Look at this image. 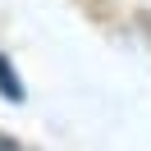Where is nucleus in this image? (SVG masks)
Returning <instances> with one entry per match:
<instances>
[{"label": "nucleus", "instance_id": "obj_2", "mask_svg": "<svg viewBox=\"0 0 151 151\" xmlns=\"http://www.w3.org/2000/svg\"><path fill=\"white\" fill-rule=\"evenodd\" d=\"M0 151H19V147H14V142L5 137V133H0Z\"/></svg>", "mask_w": 151, "mask_h": 151}, {"label": "nucleus", "instance_id": "obj_1", "mask_svg": "<svg viewBox=\"0 0 151 151\" xmlns=\"http://www.w3.org/2000/svg\"><path fill=\"white\" fill-rule=\"evenodd\" d=\"M0 92L9 96V101H23V83L14 78V69L5 64V60H0Z\"/></svg>", "mask_w": 151, "mask_h": 151}]
</instances>
